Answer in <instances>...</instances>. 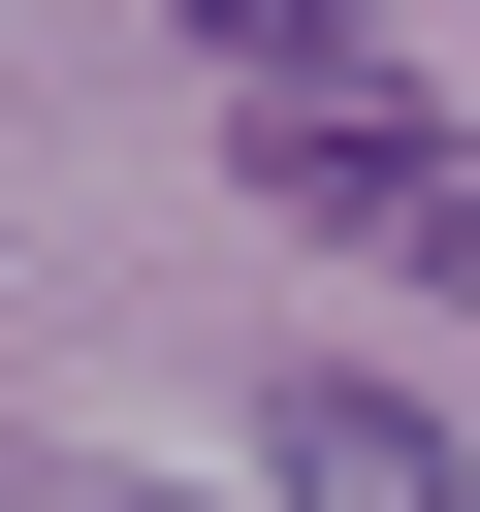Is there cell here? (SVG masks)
Listing matches in <instances>:
<instances>
[{
  "label": "cell",
  "instance_id": "1",
  "mask_svg": "<svg viewBox=\"0 0 480 512\" xmlns=\"http://www.w3.org/2000/svg\"><path fill=\"white\" fill-rule=\"evenodd\" d=\"M256 192H288L320 256H416V288H480V128H384V96H256Z\"/></svg>",
  "mask_w": 480,
  "mask_h": 512
},
{
  "label": "cell",
  "instance_id": "2",
  "mask_svg": "<svg viewBox=\"0 0 480 512\" xmlns=\"http://www.w3.org/2000/svg\"><path fill=\"white\" fill-rule=\"evenodd\" d=\"M288 512H480V448L448 416H384V384H288V448H256Z\"/></svg>",
  "mask_w": 480,
  "mask_h": 512
},
{
  "label": "cell",
  "instance_id": "3",
  "mask_svg": "<svg viewBox=\"0 0 480 512\" xmlns=\"http://www.w3.org/2000/svg\"><path fill=\"white\" fill-rule=\"evenodd\" d=\"M192 64H256V96H320V64H352V0H192Z\"/></svg>",
  "mask_w": 480,
  "mask_h": 512
}]
</instances>
